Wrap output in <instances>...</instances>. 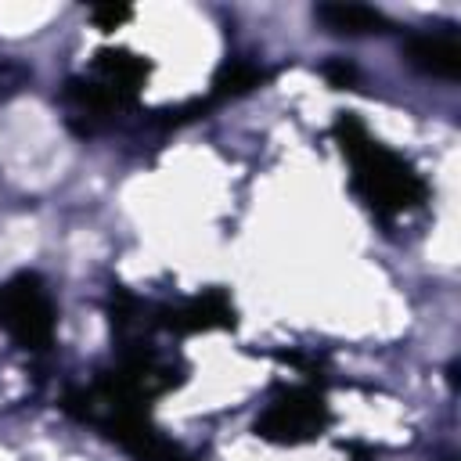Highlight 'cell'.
Returning a JSON list of instances; mask_svg holds the SVG:
<instances>
[{
	"mask_svg": "<svg viewBox=\"0 0 461 461\" xmlns=\"http://www.w3.org/2000/svg\"><path fill=\"white\" fill-rule=\"evenodd\" d=\"M407 58L421 72H432L439 79H454L457 76V65H461L457 36L454 32H425V36H414L407 43Z\"/></svg>",
	"mask_w": 461,
	"mask_h": 461,
	"instance_id": "cell-1",
	"label": "cell"
},
{
	"mask_svg": "<svg viewBox=\"0 0 461 461\" xmlns=\"http://www.w3.org/2000/svg\"><path fill=\"white\" fill-rule=\"evenodd\" d=\"M317 18L335 29V32H375L378 25H385V18L371 7H357V4H339V7H317Z\"/></svg>",
	"mask_w": 461,
	"mask_h": 461,
	"instance_id": "cell-2",
	"label": "cell"
}]
</instances>
